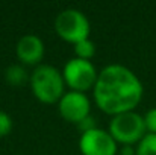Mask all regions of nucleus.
Masks as SVG:
<instances>
[{
	"label": "nucleus",
	"mask_w": 156,
	"mask_h": 155,
	"mask_svg": "<svg viewBox=\"0 0 156 155\" xmlns=\"http://www.w3.org/2000/svg\"><path fill=\"white\" fill-rule=\"evenodd\" d=\"M12 131V119L8 113L0 109V137H6Z\"/></svg>",
	"instance_id": "12"
},
{
	"label": "nucleus",
	"mask_w": 156,
	"mask_h": 155,
	"mask_svg": "<svg viewBox=\"0 0 156 155\" xmlns=\"http://www.w3.org/2000/svg\"><path fill=\"white\" fill-rule=\"evenodd\" d=\"M143 94L144 87L140 78L121 64H111L102 68L93 88L96 105L112 117L133 111Z\"/></svg>",
	"instance_id": "1"
},
{
	"label": "nucleus",
	"mask_w": 156,
	"mask_h": 155,
	"mask_svg": "<svg viewBox=\"0 0 156 155\" xmlns=\"http://www.w3.org/2000/svg\"><path fill=\"white\" fill-rule=\"evenodd\" d=\"M58 109L62 119L77 125L91 114V102L85 93L70 90L58 102Z\"/></svg>",
	"instance_id": "7"
},
{
	"label": "nucleus",
	"mask_w": 156,
	"mask_h": 155,
	"mask_svg": "<svg viewBox=\"0 0 156 155\" xmlns=\"http://www.w3.org/2000/svg\"><path fill=\"white\" fill-rule=\"evenodd\" d=\"M74 53H76V58L90 61L96 55V44L90 38L82 40V41H79V43L74 44Z\"/></svg>",
	"instance_id": "10"
},
{
	"label": "nucleus",
	"mask_w": 156,
	"mask_h": 155,
	"mask_svg": "<svg viewBox=\"0 0 156 155\" xmlns=\"http://www.w3.org/2000/svg\"><path fill=\"white\" fill-rule=\"evenodd\" d=\"M29 82L34 96L43 103H58L65 94V81L62 72L49 64L37 65Z\"/></svg>",
	"instance_id": "2"
},
{
	"label": "nucleus",
	"mask_w": 156,
	"mask_h": 155,
	"mask_svg": "<svg viewBox=\"0 0 156 155\" xmlns=\"http://www.w3.org/2000/svg\"><path fill=\"white\" fill-rule=\"evenodd\" d=\"M5 79L12 87H23L27 81H30V76L26 72L24 65H21V64H11L5 70Z\"/></svg>",
	"instance_id": "9"
},
{
	"label": "nucleus",
	"mask_w": 156,
	"mask_h": 155,
	"mask_svg": "<svg viewBox=\"0 0 156 155\" xmlns=\"http://www.w3.org/2000/svg\"><path fill=\"white\" fill-rule=\"evenodd\" d=\"M109 134L114 137L117 143L123 146H133L138 145L147 134L144 116L129 111L118 116H114L109 122Z\"/></svg>",
	"instance_id": "3"
},
{
	"label": "nucleus",
	"mask_w": 156,
	"mask_h": 155,
	"mask_svg": "<svg viewBox=\"0 0 156 155\" xmlns=\"http://www.w3.org/2000/svg\"><path fill=\"white\" fill-rule=\"evenodd\" d=\"M117 142L109 134L100 128L91 129L80 134L79 149L82 155H117Z\"/></svg>",
	"instance_id": "6"
},
{
	"label": "nucleus",
	"mask_w": 156,
	"mask_h": 155,
	"mask_svg": "<svg viewBox=\"0 0 156 155\" xmlns=\"http://www.w3.org/2000/svg\"><path fill=\"white\" fill-rule=\"evenodd\" d=\"M144 123L147 134H156V108H150L144 114Z\"/></svg>",
	"instance_id": "13"
},
{
	"label": "nucleus",
	"mask_w": 156,
	"mask_h": 155,
	"mask_svg": "<svg viewBox=\"0 0 156 155\" xmlns=\"http://www.w3.org/2000/svg\"><path fill=\"white\" fill-rule=\"evenodd\" d=\"M55 31L64 41L76 44L82 40L90 38L91 24L82 11L74 8H67L56 15Z\"/></svg>",
	"instance_id": "4"
},
{
	"label": "nucleus",
	"mask_w": 156,
	"mask_h": 155,
	"mask_svg": "<svg viewBox=\"0 0 156 155\" xmlns=\"http://www.w3.org/2000/svg\"><path fill=\"white\" fill-rule=\"evenodd\" d=\"M77 128H79L80 134L88 132V131H91V129H96V128H97V126H96V119L90 114L87 119H83L80 123H77Z\"/></svg>",
	"instance_id": "14"
},
{
	"label": "nucleus",
	"mask_w": 156,
	"mask_h": 155,
	"mask_svg": "<svg viewBox=\"0 0 156 155\" xmlns=\"http://www.w3.org/2000/svg\"><path fill=\"white\" fill-rule=\"evenodd\" d=\"M135 155H156V134H146V137L136 145Z\"/></svg>",
	"instance_id": "11"
},
{
	"label": "nucleus",
	"mask_w": 156,
	"mask_h": 155,
	"mask_svg": "<svg viewBox=\"0 0 156 155\" xmlns=\"http://www.w3.org/2000/svg\"><path fill=\"white\" fill-rule=\"evenodd\" d=\"M62 76H64L65 85L70 87L71 91L85 93L94 88L99 73L91 61L79 59L74 56L70 61H67V64L64 65Z\"/></svg>",
	"instance_id": "5"
},
{
	"label": "nucleus",
	"mask_w": 156,
	"mask_h": 155,
	"mask_svg": "<svg viewBox=\"0 0 156 155\" xmlns=\"http://www.w3.org/2000/svg\"><path fill=\"white\" fill-rule=\"evenodd\" d=\"M15 52L23 65H40L44 58V43L40 37L27 34L18 40Z\"/></svg>",
	"instance_id": "8"
}]
</instances>
